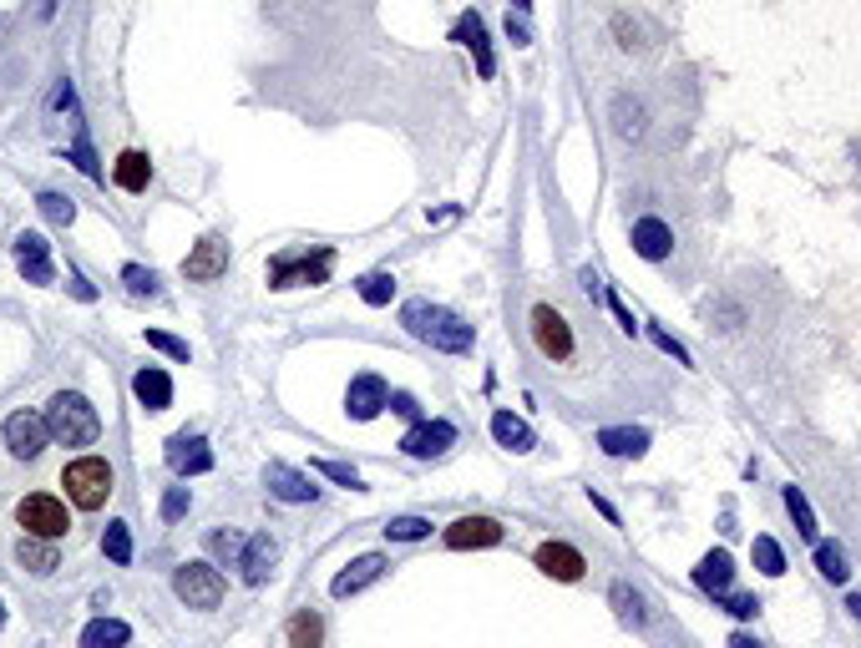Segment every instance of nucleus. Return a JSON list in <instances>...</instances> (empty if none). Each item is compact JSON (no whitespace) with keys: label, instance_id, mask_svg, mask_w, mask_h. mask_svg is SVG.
<instances>
[{"label":"nucleus","instance_id":"nucleus-30","mask_svg":"<svg viewBox=\"0 0 861 648\" xmlns=\"http://www.w3.org/2000/svg\"><path fill=\"white\" fill-rule=\"evenodd\" d=\"M290 648H324V623L320 613H294L290 619Z\"/></svg>","mask_w":861,"mask_h":648},{"label":"nucleus","instance_id":"nucleus-31","mask_svg":"<svg viewBox=\"0 0 861 648\" xmlns=\"http://www.w3.org/2000/svg\"><path fill=\"white\" fill-rule=\"evenodd\" d=\"M750 558H755V568L765 577H780L786 573V552H780V543H775V537H765V532H760L755 543H750Z\"/></svg>","mask_w":861,"mask_h":648},{"label":"nucleus","instance_id":"nucleus-45","mask_svg":"<svg viewBox=\"0 0 861 648\" xmlns=\"http://www.w3.org/2000/svg\"><path fill=\"white\" fill-rule=\"evenodd\" d=\"M614 30H618V46H624V51H639V26H634V21H628V15H614Z\"/></svg>","mask_w":861,"mask_h":648},{"label":"nucleus","instance_id":"nucleus-12","mask_svg":"<svg viewBox=\"0 0 861 648\" xmlns=\"http://www.w3.org/2000/svg\"><path fill=\"white\" fill-rule=\"evenodd\" d=\"M183 274H188L193 284H213V279H223L229 274V244H223L219 234H208L198 249L183 259Z\"/></svg>","mask_w":861,"mask_h":648},{"label":"nucleus","instance_id":"nucleus-38","mask_svg":"<svg viewBox=\"0 0 861 648\" xmlns=\"http://www.w3.org/2000/svg\"><path fill=\"white\" fill-rule=\"evenodd\" d=\"M147 345H152V350H162L168 360H188V339L168 335V329H147Z\"/></svg>","mask_w":861,"mask_h":648},{"label":"nucleus","instance_id":"nucleus-4","mask_svg":"<svg viewBox=\"0 0 861 648\" xmlns=\"http://www.w3.org/2000/svg\"><path fill=\"white\" fill-rule=\"evenodd\" d=\"M173 593L188 608H198V613H213V608L223 603L229 583H223V573L213 568V562H183V568L173 573Z\"/></svg>","mask_w":861,"mask_h":648},{"label":"nucleus","instance_id":"nucleus-16","mask_svg":"<svg viewBox=\"0 0 861 648\" xmlns=\"http://www.w3.org/2000/svg\"><path fill=\"white\" fill-rule=\"evenodd\" d=\"M496 543H502V522H492V516H462V522L446 527V547H452V552H467V547H496Z\"/></svg>","mask_w":861,"mask_h":648},{"label":"nucleus","instance_id":"nucleus-53","mask_svg":"<svg viewBox=\"0 0 861 648\" xmlns=\"http://www.w3.org/2000/svg\"><path fill=\"white\" fill-rule=\"evenodd\" d=\"M847 608H851V619L861 623V593H851V598H847Z\"/></svg>","mask_w":861,"mask_h":648},{"label":"nucleus","instance_id":"nucleus-46","mask_svg":"<svg viewBox=\"0 0 861 648\" xmlns=\"http://www.w3.org/2000/svg\"><path fill=\"white\" fill-rule=\"evenodd\" d=\"M72 158H76V167H82V173H87V177H102V167H97V158H91V148H87V137H76Z\"/></svg>","mask_w":861,"mask_h":648},{"label":"nucleus","instance_id":"nucleus-37","mask_svg":"<svg viewBox=\"0 0 861 648\" xmlns=\"http://www.w3.org/2000/svg\"><path fill=\"white\" fill-rule=\"evenodd\" d=\"M36 203H41V213H46L51 223H61V228H66V223L76 219V203H72V198H61V192H41Z\"/></svg>","mask_w":861,"mask_h":648},{"label":"nucleus","instance_id":"nucleus-54","mask_svg":"<svg viewBox=\"0 0 861 648\" xmlns=\"http://www.w3.org/2000/svg\"><path fill=\"white\" fill-rule=\"evenodd\" d=\"M512 5H517V11H527V5H532V0H512Z\"/></svg>","mask_w":861,"mask_h":648},{"label":"nucleus","instance_id":"nucleus-8","mask_svg":"<svg viewBox=\"0 0 861 648\" xmlns=\"http://www.w3.org/2000/svg\"><path fill=\"white\" fill-rule=\"evenodd\" d=\"M46 421L41 415H30V411H15V415H5V446H11V457H21V461H36L46 451Z\"/></svg>","mask_w":861,"mask_h":648},{"label":"nucleus","instance_id":"nucleus-24","mask_svg":"<svg viewBox=\"0 0 861 648\" xmlns=\"http://www.w3.org/2000/svg\"><path fill=\"white\" fill-rule=\"evenodd\" d=\"M614 133L624 137V142H639L643 133H649V107L639 102V97H614Z\"/></svg>","mask_w":861,"mask_h":648},{"label":"nucleus","instance_id":"nucleus-20","mask_svg":"<svg viewBox=\"0 0 861 648\" xmlns=\"http://www.w3.org/2000/svg\"><path fill=\"white\" fill-rule=\"evenodd\" d=\"M669 249H674V234H669V223H664V219H639V223H634V253H639V259L664 264Z\"/></svg>","mask_w":861,"mask_h":648},{"label":"nucleus","instance_id":"nucleus-14","mask_svg":"<svg viewBox=\"0 0 861 648\" xmlns=\"http://www.w3.org/2000/svg\"><path fill=\"white\" fill-rule=\"evenodd\" d=\"M279 562V543L269 537V532H254V537H244V552H238V568H244V583H269V573H274Z\"/></svg>","mask_w":861,"mask_h":648},{"label":"nucleus","instance_id":"nucleus-22","mask_svg":"<svg viewBox=\"0 0 861 648\" xmlns=\"http://www.w3.org/2000/svg\"><path fill=\"white\" fill-rule=\"evenodd\" d=\"M132 396L143 400L147 411H168V406H173V381H168V370H158V365L137 370V375H132Z\"/></svg>","mask_w":861,"mask_h":648},{"label":"nucleus","instance_id":"nucleus-15","mask_svg":"<svg viewBox=\"0 0 861 648\" xmlns=\"http://www.w3.org/2000/svg\"><path fill=\"white\" fill-rule=\"evenodd\" d=\"M168 466H173L177 476H204V472H213V451H208L204 436H173V441H168Z\"/></svg>","mask_w":861,"mask_h":648},{"label":"nucleus","instance_id":"nucleus-34","mask_svg":"<svg viewBox=\"0 0 861 648\" xmlns=\"http://www.w3.org/2000/svg\"><path fill=\"white\" fill-rule=\"evenodd\" d=\"M608 598H614L618 619L634 623V628H643V619H649V613H643V598H639L634 588H628V583H614V588H608Z\"/></svg>","mask_w":861,"mask_h":648},{"label":"nucleus","instance_id":"nucleus-43","mask_svg":"<svg viewBox=\"0 0 861 648\" xmlns=\"http://www.w3.org/2000/svg\"><path fill=\"white\" fill-rule=\"evenodd\" d=\"M649 335H654V345H659V350H664V354H674L679 365H689V350H685V345H679V339L669 335V329H659V324H649Z\"/></svg>","mask_w":861,"mask_h":648},{"label":"nucleus","instance_id":"nucleus-52","mask_svg":"<svg viewBox=\"0 0 861 648\" xmlns=\"http://www.w3.org/2000/svg\"><path fill=\"white\" fill-rule=\"evenodd\" d=\"M730 648H765L760 638H750V634H730Z\"/></svg>","mask_w":861,"mask_h":648},{"label":"nucleus","instance_id":"nucleus-47","mask_svg":"<svg viewBox=\"0 0 861 648\" xmlns=\"http://www.w3.org/2000/svg\"><path fill=\"white\" fill-rule=\"evenodd\" d=\"M391 411H395V415H406V421H416V415H421V406H416V396L395 390V396H391Z\"/></svg>","mask_w":861,"mask_h":648},{"label":"nucleus","instance_id":"nucleus-42","mask_svg":"<svg viewBox=\"0 0 861 648\" xmlns=\"http://www.w3.org/2000/svg\"><path fill=\"white\" fill-rule=\"evenodd\" d=\"M183 512H188V486H168V497H162V522H177Z\"/></svg>","mask_w":861,"mask_h":648},{"label":"nucleus","instance_id":"nucleus-21","mask_svg":"<svg viewBox=\"0 0 861 648\" xmlns=\"http://www.w3.org/2000/svg\"><path fill=\"white\" fill-rule=\"evenodd\" d=\"M730 583H735V562H730V552H725V547H715V552H704L700 568H694V588L710 593V598H719V593H730Z\"/></svg>","mask_w":861,"mask_h":648},{"label":"nucleus","instance_id":"nucleus-18","mask_svg":"<svg viewBox=\"0 0 861 648\" xmlns=\"http://www.w3.org/2000/svg\"><path fill=\"white\" fill-rule=\"evenodd\" d=\"M532 562H538L548 577H557V583H578V577H583V568H588L583 552H578V547H568V543H542Z\"/></svg>","mask_w":861,"mask_h":648},{"label":"nucleus","instance_id":"nucleus-55","mask_svg":"<svg viewBox=\"0 0 861 648\" xmlns=\"http://www.w3.org/2000/svg\"><path fill=\"white\" fill-rule=\"evenodd\" d=\"M0 628H5V608H0Z\"/></svg>","mask_w":861,"mask_h":648},{"label":"nucleus","instance_id":"nucleus-50","mask_svg":"<svg viewBox=\"0 0 861 648\" xmlns=\"http://www.w3.org/2000/svg\"><path fill=\"white\" fill-rule=\"evenodd\" d=\"M583 289H588V299L603 295V284H599V274H593V269H583Z\"/></svg>","mask_w":861,"mask_h":648},{"label":"nucleus","instance_id":"nucleus-26","mask_svg":"<svg viewBox=\"0 0 861 648\" xmlns=\"http://www.w3.org/2000/svg\"><path fill=\"white\" fill-rule=\"evenodd\" d=\"M15 558H21V568H26V573H36V577H51L61 568L57 547L41 543V537H21V543H15Z\"/></svg>","mask_w":861,"mask_h":648},{"label":"nucleus","instance_id":"nucleus-35","mask_svg":"<svg viewBox=\"0 0 861 648\" xmlns=\"http://www.w3.org/2000/svg\"><path fill=\"white\" fill-rule=\"evenodd\" d=\"M426 532H431L426 516H391V522H385V537H391V543H421Z\"/></svg>","mask_w":861,"mask_h":648},{"label":"nucleus","instance_id":"nucleus-23","mask_svg":"<svg viewBox=\"0 0 861 648\" xmlns=\"http://www.w3.org/2000/svg\"><path fill=\"white\" fill-rule=\"evenodd\" d=\"M112 183H118L122 192H147V183H152V162H147V152L127 148L118 162H112Z\"/></svg>","mask_w":861,"mask_h":648},{"label":"nucleus","instance_id":"nucleus-44","mask_svg":"<svg viewBox=\"0 0 861 648\" xmlns=\"http://www.w3.org/2000/svg\"><path fill=\"white\" fill-rule=\"evenodd\" d=\"M208 547H213L219 558H234V552H244V537H238V532H208Z\"/></svg>","mask_w":861,"mask_h":648},{"label":"nucleus","instance_id":"nucleus-32","mask_svg":"<svg viewBox=\"0 0 861 648\" xmlns=\"http://www.w3.org/2000/svg\"><path fill=\"white\" fill-rule=\"evenodd\" d=\"M786 512L796 516V532H801L805 543H816V512H811V501H805L801 486H786Z\"/></svg>","mask_w":861,"mask_h":648},{"label":"nucleus","instance_id":"nucleus-6","mask_svg":"<svg viewBox=\"0 0 861 648\" xmlns=\"http://www.w3.org/2000/svg\"><path fill=\"white\" fill-rule=\"evenodd\" d=\"M330 259H335L330 249H315V259H309V253H279V259H269V284H274V289L324 284L330 279Z\"/></svg>","mask_w":861,"mask_h":648},{"label":"nucleus","instance_id":"nucleus-9","mask_svg":"<svg viewBox=\"0 0 861 648\" xmlns=\"http://www.w3.org/2000/svg\"><path fill=\"white\" fill-rule=\"evenodd\" d=\"M452 441H456L452 421H416V426L401 436V451H406V457H416V461H431V457H441V451H446Z\"/></svg>","mask_w":861,"mask_h":648},{"label":"nucleus","instance_id":"nucleus-13","mask_svg":"<svg viewBox=\"0 0 861 648\" xmlns=\"http://www.w3.org/2000/svg\"><path fill=\"white\" fill-rule=\"evenodd\" d=\"M15 264L30 284H57V269H51V244L41 234H15Z\"/></svg>","mask_w":861,"mask_h":648},{"label":"nucleus","instance_id":"nucleus-7","mask_svg":"<svg viewBox=\"0 0 861 648\" xmlns=\"http://www.w3.org/2000/svg\"><path fill=\"white\" fill-rule=\"evenodd\" d=\"M527 324H532V339H538V350L548 354V360H557V365L573 360V324L563 320L553 304H532Z\"/></svg>","mask_w":861,"mask_h":648},{"label":"nucleus","instance_id":"nucleus-51","mask_svg":"<svg viewBox=\"0 0 861 648\" xmlns=\"http://www.w3.org/2000/svg\"><path fill=\"white\" fill-rule=\"evenodd\" d=\"M72 295H76V299H97V289H91L87 279H72Z\"/></svg>","mask_w":861,"mask_h":648},{"label":"nucleus","instance_id":"nucleus-3","mask_svg":"<svg viewBox=\"0 0 861 648\" xmlns=\"http://www.w3.org/2000/svg\"><path fill=\"white\" fill-rule=\"evenodd\" d=\"M61 486H66V497L72 507L82 512H102L107 497H112V466L102 457H76L66 472H61Z\"/></svg>","mask_w":861,"mask_h":648},{"label":"nucleus","instance_id":"nucleus-25","mask_svg":"<svg viewBox=\"0 0 861 648\" xmlns=\"http://www.w3.org/2000/svg\"><path fill=\"white\" fill-rule=\"evenodd\" d=\"M599 446L608 457H643V451H649V431L643 426H603Z\"/></svg>","mask_w":861,"mask_h":648},{"label":"nucleus","instance_id":"nucleus-33","mask_svg":"<svg viewBox=\"0 0 861 648\" xmlns=\"http://www.w3.org/2000/svg\"><path fill=\"white\" fill-rule=\"evenodd\" d=\"M102 552L118 568H127L132 562V532H127V522H107V532H102Z\"/></svg>","mask_w":861,"mask_h":648},{"label":"nucleus","instance_id":"nucleus-39","mask_svg":"<svg viewBox=\"0 0 861 648\" xmlns=\"http://www.w3.org/2000/svg\"><path fill=\"white\" fill-rule=\"evenodd\" d=\"M315 472L330 476L335 486H350V491H360V472H355V466H345V461H315Z\"/></svg>","mask_w":861,"mask_h":648},{"label":"nucleus","instance_id":"nucleus-5","mask_svg":"<svg viewBox=\"0 0 861 648\" xmlns=\"http://www.w3.org/2000/svg\"><path fill=\"white\" fill-rule=\"evenodd\" d=\"M15 522L26 527V537H41V543H57V537H66V527H72L66 501H57L51 491H30V497L15 507Z\"/></svg>","mask_w":861,"mask_h":648},{"label":"nucleus","instance_id":"nucleus-2","mask_svg":"<svg viewBox=\"0 0 861 648\" xmlns=\"http://www.w3.org/2000/svg\"><path fill=\"white\" fill-rule=\"evenodd\" d=\"M41 421H46V436H51L57 446H91L97 436H102V415H97V406H91L87 396H76V390L51 396Z\"/></svg>","mask_w":861,"mask_h":648},{"label":"nucleus","instance_id":"nucleus-28","mask_svg":"<svg viewBox=\"0 0 861 648\" xmlns=\"http://www.w3.org/2000/svg\"><path fill=\"white\" fill-rule=\"evenodd\" d=\"M132 628L122 619H91L82 628V648H127Z\"/></svg>","mask_w":861,"mask_h":648},{"label":"nucleus","instance_id":"nucleus-27","mask_svg":"<svg viewBox=\"0 0 861 648\" xmlns=\"http://www.w3.org/2000/svg\"><path fill=\"white\" fill-rule=\"evenodd\" d=\"M492 436H496V446H507V451H532V446H538L532 426H527V421H517L512 411H496L492 415Z\"/></svg>","mask_w":861,"mask_h":648},{"label":"nucleus","instance_id":"nucleus-17","mask_svg":"<svg viewBox=\"0 0 861 648\" xmlns=\"http://www.w3.org/2000/svg\"><path fill=\"white\" fill-rule=\"evenodd\" d=\"M452 41H462V46H467L471 57H477V72H482L487 82H492V76H496V57H492V41H487L482 15H477V11H467V15H462V21H456V30H452Z\"/></svg>","mask_w":861,"mask_h":648},{"label":"nucleus","instance_id":"nucleus-10","mask_svg":"<svg viewBox=\"0 0 861 648\" xmlns=\"http://www.w3.org/2000/svg\"><path fill=\"white\" fill-rule=\"evenodd\" d=\"M385 406H391V385L380 381V375H355L350 390H345V411H350V421H376Z\"/></svg>","mask_w":861,"mask_h":648},{"label":"nucleus","instance_id":"nucleus-40","mask_svg":"<svg viewBox=\"0 0 861 648\" xmlns=\"http://www.w3.org/2000/svg\"><path fill=\"white\" fill-rule=\"evenodd\" d=\"M122 279H127L132 295H158V274L143 269V264H127V269H122Z\"/></svg>","mask_w":861,"mask_h":648},{"label":"nucleus","instance_id":"nucleus-29","mask_svg":"<svg viewBox=\"0 0 861 648\" xmlns=\"http://www.w3.org/2000/svg\"><path fill=\"white\" fill-rule=\"evenodd\" d=\"M816 568H821L826 583H847V577H851L847 547H841V543H816Z\"/></svg>","mask_w":861,"mask_h":648},{"label":"nucleus","instance_id":"nucleus-48","mask_svg":"<svg viewBox=\"0 0 861 648\" xmlns=\"http://www.w3.org/2000/svg\"><path fill=\"white\" fill-rule=\"evenodd\" d=\"M603 299H608V310L618 314V324H624V335H634L639 324H634V314H628V304H624V299H618V295H603Z\"/></svg>","mask_w":861,"mask_h":648},{"label":"nucleus","instance_id":"nucleus-49","mask_svg":"<svg viewBox=\"0 0 861 648\" xmlns=\"http://www.w3.org/2000/svg\"><path fill=\"white\" fill-rule=\"evenodd\" d=\"M507 41L512 46H532V30H527L522 21H512V15H507Z\"/></svg>","mask_w":861,"mask_h":648},{"label":"nucleus","instance_id":"nucleus-11","mask_svg":"<svg viewBox=\"0 0 861 648\" xmlns=\"http://www.w3.org/2000/svg\"><path fill=\"white\" fill-rule=\"evenodd\" d=\"M263 482H269V491H274L279 501H290V507H305V501L320 497V486L309 482L305 472H294L290 461H269V466H263Z\"/></svg>","mask_w":861,"mask_h":648},{"label":"nucleus","instance_id":"nucleus-1","mask_svg":"<svg viewBox=\"0 0 861 648\" xmlns=\"http://www.w3.org/2000/svg\"><path fill=\"white\" fill-rule=\"evenodd\" d=\"M401 324L441 354H471V345H477V329L456 310L431 304V299H406V304H401Z\"/></svg>","mask_w":861,"mask_h":648},{"label":"nucleus","instance_id":"nucleus-41","mask_svg":"<svg viewBox=\"0 0 861 648\" xmlns=\"http://www.w3.org/2000/svg\"><path fill=\"white\" fill-rule=\"evenodd\" d=\"M715 603H725V608L735 613V619H755V613H760V598H755V593H719Z\"/></svg>","mask_w":861,"mask_h":648},{"label":"nucleus","instance_id":"nucleus-19","mask_svg":"<svg viewBox=\"0 0 861 648\" xmlns=\"http://www.w3.org/2000/svg\"><path fill=\"white\" fill-rule=\"evenodd\" d=\"M380 573H385V558H380V552H366V558H355L345 573H335L330 593H335V598H355V593H366L370 583H380Z\"/></svg>","mask_w":861,"mask_h":648},{"label":"nucleus","instance_id":"nucleus-36","mask_svg":"<svg viewBox=\"0 0 861 648\" xmlns=\"http://www.w3.org/2000/svg\"><path fill=\"white\" fill-rule=\"evenodd\" d=\"M360 299H366L370 310L391 304V299H395V279H391V274H366V279H360Z\"/></svg>","mask_w":861,"mask_h":648}]
</instances>
